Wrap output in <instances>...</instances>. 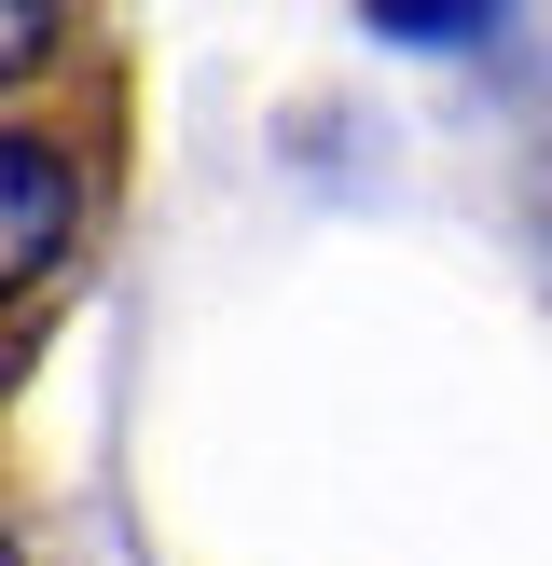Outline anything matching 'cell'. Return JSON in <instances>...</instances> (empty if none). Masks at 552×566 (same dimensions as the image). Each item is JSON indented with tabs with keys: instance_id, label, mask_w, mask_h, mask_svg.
Instances as JSON below:
<instances>
[{
	"instance_id": "6da1fadb",
	"label": "cell",
	"mask_w": 552,
	"mask_h": 566,
	"mask_svg": "<svg viewBox=\"0 0 552 566\" xmlns=\"http://www.w3.org/2000/svg\"><path fill=\"white\" fill-rule=\"evenodd\" d=\"M138 193V42L97 0H0V470ZM14 512V497H0Z\"/></svg>"
},
{
	"instance_id": "7a4b0ae2",
	"label": "cell",
	"mask_w": 552,
	"mask_h": 566,
	"mask_svg": "<svg viewBox=\"0 0 552 566\" xmlns=\"http://www.w3.org/2000/svg\"><path fill=\"white\" fill-rule=\"evenodd\" d=\"M539 193H552V153H539Z\"/></svg>"
}]
</instances>
